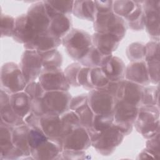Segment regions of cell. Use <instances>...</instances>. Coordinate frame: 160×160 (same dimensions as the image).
<instances>
[{
  "mask_svg": "<svg viewBox=\"0 0 160 160\" xmlns=\"http://www.w3.org/2000/svg\"><path fill=\"white\" fill-rule=\"evenodd\" d=\"M61 44L66 53L72 59L78 62L92 46L91 36L86 31L72 28L61 39Z\"/></svg>",
  "mask_w": 160,
  "mask_h": 160,
  "instance_id": "obj_1",
  "label": "cell"
},
{
  "mask_svg": "<svg viewBox=\"0 0 160 160\" xmlns=\"http://www.w3.org/2000/svg\"><path fill=\"white\" fill-rule=\"evenodd\" d=\"M159 107L139 106L134 123L136 130L145 139L159 133Z\"/></svg>",
  "mask_w": 160,
  "mask_h": 160,
  "instance_id": "obj_2",
  "label": "cell"
},
{
  "mask_svg": "<svg viewBox=\"0 0 160 160\" xmlns=\"http://www.w3.org/2000/svg\"><path fill=\"white\" fill-rule=\"evenodd\" d=\"M1 89L9 94L23 91L28 84L19 65L14 62L3 64L0 71Z\"/></svg>",
  "mask_w": 160,
  "mask_h": 160,
  "instance_id": "obj_3",
  "label": "cell"
},
{
  "mask_svg": "<svg viewBox=\"0 0 160 160\" xmlns=\"http://www.w3.org/2000/svg\"><path fill=\"white\" fill-rule=\"evenodd\" d=\"M93 29L96 32L109 34L121 41L126 33V23L123 18L115 13H98L93 22Z\"/></svg>",
  "mask_w": 160,
  "mask_h": 160,
  "instance_id": "obj_4",
  "label": "cell"
},
{
  "mask_svg": "<svg viewBox=\"0 0 160 160\" xmlns=\"http://www.w3.org/2000/svg\"><path fill=\"white\" fill-rule=\"evenodd\" d=\"M124 135L114 124L91 139V146L102 156L112 154L121 144Z\"/></svg>",
  "mask_w": 160,
  "mask_h": 160,
  "instance_id": "obj_5",
  "label": "cell"
},
{
  "mask_svg": "<svg viewBox=\"0 0 160 160\" xmlns=\"http://www.w3.org/2000/svg\"><path fill=\"white\" fill-rule=\"evenodd\" d=\"M138 109L139 107L123 101L116 100L112 111L113 124L124 136L132 132Z\"/></svg>",
  "mask_w": 160,
  "mask_h": 160,
  "instance_id": "obj_6",
  "label": "cell"
},
{
  "mask_svg": "<svg viewBox=\"0 0 160 160\" xmlns=\"http://www.w3.org/2000/svg\"><path fill=\"white\" fill-rule=\"evenodd\" d=\"M72 98L68 91H46L42 97L46 114L61 116L69 110V103Z\"/></svg>",
  "mask_w": 160,
  "mask_h": 160,
  "instance_id": "obj_7",
  "label": "cell"
},
{
  "mask_svg": "<svg viewBox=\"0 0 160 160\" xmlns=\"http://www.w3.org/2000/svg\"><path fill=\"white\" fill-rule=\"evenodd\" d=\"M142 6L144 13V29L152 39H159L160 1H142Z\"/></svg>",
  "mask_w": 160,
  "mask_h": 160,
  "instance_id": "obj_8",
  "label": "cell"
},
{
  "mask_svg": "<svg viewBox=\"0 0 160 160\" xmlns=\"http://www.w3.org/2000/svg\"><path fill=\"white\" fill-rule=\"evenodd\" d=\"M19 67L28 83L36 81L42 70L39 52L35 50L25 49L21 57Z\"/></svg>",
  "mask_w": 160,
  "mask_h": 160,
  "instance_id": "obj_9",
  "label": "cell"
},
{
  "mask_svg": "<svg viewBox=\"0 0 160 160\" xmlns=\"http://www.w3.org/2000/svg\"><path fill=\"white\" fill-rule=\"evenodd\" d=\"M88 104L94 114L112 113L116 99L103 89H92L88 94Z\"/></svg>",
  "mask_w": 160,
  "mask_h": 160,
  "instance_id": "obj_10",
  "label": "cell"
},
{
  "mask_svg": "<svg viewBox=\"0 0 160 160\" xmlns=\"http://www.w3.org/2000/svg\"><path fill=\"white\" fill-rule=\"evenodd\" d=\"M38 79L45 91H68L70 88V85L66 79L64 71L61 68L42 69Z\"/></svg>",
  "mask_w": 160,
  "mask_h": 160,
  "instance_id": "obj_11",
  "label": "cell"
},
{
  "mask_svg": "<svg viewBox=\"0 0 160 160\" xmlns=\"http://www.w3.org/2000/svg\"><path fill=\"white\" fill-rule=\"evenodd\" d=\"M28 21L37 34L49 29L50 18L43 1H37L28 8L26 12Z\"/></svg>",
  "mask_w": 160,
  "mask_h": 160,
  "instance_id": "obj_12",
  "label": "cell"
},
{
  "mask_svg": "<svg viewBox=\"0 0 160 160\" xmlns=\"http://www.w3.org/2000/svg\"><path fill=\"white\" fill-rule=\"evenodd\" d=\"M47 12L50 18L48 31L55 37L62 39L72 29V19L70 15L57 12L44 1Z\"/></svg>",
  "mask_w": 160,
  "mask_h": 160,
  "instance_id": "obj_13",
  "label": "cell"
},
{
  "mask_svg": "<svg viewBox=\"0 0 160 160\" xmlns=\"http://www.w3.org/2000/svg\"><path fill=\"white\" fill-rule=\"evenodd\" d=\"M91 146V141L87 129L82 126L74 129L63 139L62 150L85 151Z\"/></svg>",
  "mask_w": 160,
  "mask_h": 160,
  "instance_id": "obj_14",
  "label": "cell"
},
{
  "mask_svg": "<svg viewBox=\"0 0 160 160\" xmlns=\"http://www.w3.org/2000/svg\"><path fill=\"white\" fill-rule=\"evenodd\" d=\"M40 124L41 129L49 139L62 145L65 135L60 116L46 114L41 117Z\"/></svg>",
  "mask_w": 160,
  "mask_h": 160,
  "instance_id": "obj_15",
  "label": "cell"
},
{
  "mask_svg": "<svg viewBox=\"0 0 160 160\" xmlns=\"http://www.w3.org/2000/svg\"><path fill=\"white\" fill-rule=\"evenodd\" d=\"M143 87L138 84L124 79L119 81L116 100L123 101L139 107L141 101Z\"/></svg>",
  "mask_w": 160,
  "mask_h": 160,
  "instance_id": "obj_16",
  "label": "cell"
},
{
  "mask_svg": "<svg viewBox=\"0 0 160 160\" xmlns=\"http://www.w3.org/2000/svg\"><path fill=\"white\" fill-rule=\"evenodd\" d=\"M10 95L1 89L0 91V117L1 122L15 128L26 124L23 118L19 117L13 111L10 104Z\"/></svg>",
  "mask_w": 160,
  "mask_h": 160,
  "instance_id": "obj_17",
  "label": "cell"
},
{
  "mask_svg": "<svg viewBox=\"0 0 160 160\" xmlns=\"http://www.w3.org/2000/svg\"><path fill=\"white\" fill-rule=\"evenodd\" d=\"M61 44V39L53 36L48 30L37 34L29 42L23 45L25 49L35 50L39 52L57 49Z\"/></svg>",
  "mask_w": 160,
  "mask_h": 160,
  "instance_id": "obj_18",
  "label": "cell"
},
{
  "mask_svg": "<svg viewBox=\"0 0 160 160\" xmlns=\"http://www.w3.org/2000/svg\"><path fill=\"white\" fill-rule=\"evenodd\" d=\"M62 145L58 142L48 139L36 148L31 151L33 159H62Z\"/></svg>",
  "mask_w": 160,
  "mask_h": 160,
  "instance_id": "obj_19",
  "label": "cell"
},
{
  "mask_svg": "<svg viewBox=\"0 0 160 160\" xmlns=\"http://www.w3.org/2000/svg\"><path fill=\"white\" fill-rule=\"evenodd\" d=\"M36 35L26 14H21L15 18V28L12 36L14 41L24 45L31 42Z\"/></svg>",
  "mask_w": 160,
  "mask_h": 160,
  "instance_id": "obj_20",
  "label": "cell"
},
{
  "mask_svg": "<svg viewBox=\"0 0 160 160\" xmlns=\"http://www.w3.org/2000/svg\"><path fill=\"white\" fill-rule=\"evenodd\" d=\"M125 79L142 86L149 85L147 65L145 61L131 62L126 67Z\"/></svg>",
  "mask_w": 160,
  "mask_h": 160,
  "instance_id": "obj_21",
  "label": "cell"
},
{
  "mask_svg": "<svg viewBox=\"0 0 160 160\" xmlns=\"http://www.w3.org/2000/svg\"><path fill=\"white\" fill-rule=\"evenodd\" d=\"M92 44L101 52L104 54H112L118 48L120 40L115 36L94 32L91 36Z\"/></svg>",
  "mask_w": 160,
  "mask_h": 160,
  "instance_id": "obj_22",
  "label": "cell"
},
{
  "mask_svg": "<svg viewBox=\"0 0 160 160\" xmlns=\"http://www.w3.org/2000/svg\"><path fill=\"white\" fill-rule=\"evenodd\" d=\"M126 67L121 58L112 56L101 68L109 81H119L125 79Z\"/></svg>",
  "mask_w": 160,
  "mask_h": 160,
  "instance_id": "obj_23",
  "label": "cell"
},
{
  "mask_svg": "<svg viewBox=\"0 0 160 160\" xmlns=\"http://www.w3.org/2000/svg\"><path fill=\"white\" fill-rule=\"evenodd\" d=\"M10 104L16 114L23 119L31 111V99L24 91L11 94Z\"/></svg>",
  "mask_w": 160,
  "mask_h": 160,
  "instance_id": "obj_24",
  "label": "cell"
},
{
  "mask_svg": "<svg viewBox=\"0 0 160 160\" xmlns=\"http://www.w3.org/2000/svg\"><path fill=\"white\" fill-rule=\"evenodd\" d=\"M29 129V127L26 124L14 128L12 129V142L14 146L21 150L28 158L32 159L28 142Z\"/></svg>",
  "mask_w": 160,
  "mask_h": 160,
  "instance_id": "obj_25",
  "label": "cell"
},
{
  "mask_svg": "<svg viewBox=\"0 0 160 160\" xmlns=\"http://www.w3.org/2000/svg\"><path fill=\"white\" fill-rule=\"evenodd\" d=\"M72 13L79 19L94 22L97 15L94 1H74Z\"/></svg>",
  "mask_w": 160,
  "mask_h": 160,
  "instance_id": "obj_26",
  "label": "cell"
},
{
  "mask_svg": "<svg viewBox=\"0 0 160 160\" xmlns=\"http://www.w3.org/2000/svg\"><path fill=\"white\" fill-rule=\"evenodd\" d=\"M112 56V54L108 55L102 54L92 46L87 54L78 62L82 66L91 69L101 68Z\"/></svg>",
  "mask_w": 160,
  "mask_h": 160,
  "instance_id": "obj_27",
  "label": "cell"
},
{
  "mask_svg": "<svg viewBox=\"0 0 160 160\" xmlns=\"http://www.w3.org/2000/svg\"><path fill=\"white\" fill-rule=\"evenodd\" d=\"M2 122H0V159H4L5 156L14 148L12 142V129Z\"/></svg>",
  "mask_w": 160,
  "mask_h": 160,
  "instance_id": "obj_28",
  "label": "cell"
},
{
  "mask_svg": "<svg viewBox=\"0 0 160 160\" xmlns=\"http://www.w3.org/2000/svg\"><path fill=\"white\" fill-rule=\"evenodd\" d=\"M142 1H136V6L134 10L124 19L128 27L133 31H138L144 29V19Z\"/></svg>",
  "mask_w": 160,
  "mask_h": 160,
  "instance_id": "obj_29",
  "label": "cell"
},
{
  "mask_svg": "<svg viewBox=\"0 0 160 160\" xmlns=\"http://www.w3.org/2000/svg\"><path fill=\"white\" fill-rule=\"evenodd\" d=\"M42 64V69H55L61 68L62 63V56L57 49L39 52Z\"/></svg>",
  "mask_w": 160,
  "mask_h": 160,
  "instance_id": "obj_30",
  "label": "cell"
},
{
  "mask_svg": "<svg viewBox=\"0 0 160 160\" xmlns=\"http://www.w3.org/2000/svg\"><path fill=\"white\" fill-rule=\"evenodd\" d=\"M114 122L113 114H94L92 129L88 131L90 138L110 128Z\"/></svg>",
  "mask_w": 160,
  "mask_h": 160,
  "instance_id": "obj_31",
  "label": "cell"
},
{
  "mask_svg": "<svg viewBox=\"0 0 160 160\" xmlns=\"http://www.w3.org/2000/svg\"><path fill=\"white\" fill-rule=\"evenodd\" d=\"M159 84L146 86L143 87L141 101L139 106H159Z\"/></svg>",
  "mask_w": 160,
  "mask_h": 160,
  "instance_id": "obj_32",
  "label": "cell"
},
{
  "mask_svg": "<svg viewBox=\"0 0 160 160\" xmlns=\"http://www.w3.org/2000/svg\"><path fill=\"white\" fill-rule=\"evenodd\" d=\"M136 6V1H113L112 11L114 13L124 19L134 10Z\"/></svg>",
  "mask_w": 160,
  "mask_h": 160,
  "instance_id": "obj_33",
  "label": "cell"
},
{
  "mask_svg": "<svg viewBox=\"0 0 160 160\" xmlns=\"http://www.w3.org/2000/svg\"><path fill=\"white\" fill-rule=\"evenodd\" d=\"M145 53V44L140 42L131 43L126 50L127 58L131 62L144 61Z\"/></svg>",
  "mask_w": 160,
  "mask_h": 160,
  "instance_id": "obj_34",
  "label": "cell"
},
{
  "mask_svg": "<svg viewBox=\"0 0 160 160\" xmlns=\"http://www.w3.org/2000/svg\"><path fill=\"white\" fill-rule=\"evenodd\" d=\"M61 119L63 124L65 137L74 129L81 126L79 117L73 111L68 110L61 116Z\"/></svg>",
  "mask_w": 160,
  "mask_h": 160,
  "instance_id": "obj_35",
  "label": "cell"
},
{
  "mask_svg": "<svg viewBox=\"0 0 160 160\" xmlns=\"http://www.w3.org/2000/svg\"><path fill=\"white\" fill-rule=\"evenodd\" d=\"M90 81L94 89H104L109 80L101 68L90 70Z\"/></svg>",
  "mask_w": 160,
  "mask_h": 160,
  "instance_id": "obj_36",
  "label": "cell"
},
{
  "mask_svg": "<svg viewBox=\"0 0 160 160\" xmlns=\"http://www.w3.org/2000/svg\"><path fill=\"white\" fill-rule=\"evenodd\" d=\"M74 112L79 117L81 126L85 128L88 131L91 130L94 113L91 110L88 103L81 106Z\"/></svg>",
  "mask_w": 160,
  "mask_h": 160,
  "instance_id": "obj_37",
  "label": "cell"
},
{
  "mask_svg": "<svg viewBox=\"0 0 160 160\" xmlns=\"http://www.w3.org/2000/svg\"><path fill=\"white\" fill-rule=\"evenodd\" d=\"M28 137L31 151L36 148L49 139L41 129L33 128H29Z\"/></svg>",
  "mask_w": 160,
  "mask_h": 160,
  "instance_id": "obj_38",
  "label": "cell"
},
{
  "mask_svg": "<svg viewBox=\"0 0 160 160\" xmlns=\"http://www.w3.org/2000/svg\"><path fill=\"white\" fill-rule=\"evenodd\" d=\"M82 67V65L79 62H74L69 64L63 70L66 79L70 86H79L78 82V75Z\"/></svg>",
  "mask_w": 160,
  "mask_h": 160,
  "instance_id": "obj_39",
  "label": "cell"
},
{
  "mask_svg": "<svg viewBox=\"0 0 160 160\" xmlns=\"http://www.w3.org/2000/svg\"><path fill=\"white\" fill-rule=\"evenodd\" d=\"M15 28V18L1 13V37H12Z\"/></svg>",
  "mask_w": 160,
  "mask_h": 160,
  "instance_id": "obj_40",
  "label": "cell"
},
{
  "mask_svg": "<svg viewBox=\"0 0 160 160\" xmlns=\"http://www.w3.org/2000/svg\"><path fill=\"white\" fill-rule=\"evenodd\" d=\"M55 11L70 15L72 12L74 1H44Z\"/></svg>",
  "mask_w": 160,
  "mask_h": 160,
  "instance_id": "obj_41",
  "label": "cell"
},
{
  "mask_svg": "<svg viewBox=\"0 0 160 160\" xmlns=\"http://www.w3.org/2000/svg\"><path fill=\"white\" fill-rule=\"evenodd\" d=\"M145 59L146 62L160 60L159 39H152L145 44Z\"/></svg>",
  "mask_w": 160,
  "mask_h": 160,
  "instance_id": "obj_42",
  "label": "cell"
},
{
  "mask_svg": "<svg viewBox=\"0 0 160 160\" xmlns=\"http://www.w3.org/2000/svg\"><path fill=\"white\" fill-rule=\"evenodd\" d=\"M150 83L158 85L159 82L160 60H153L146 62Z\"/></svg>",
  "mask_w": 160,
  "mask_h": 160,
  "instance_id": "obj_43",
  "label": "cell"
},
{
  "mask_svg": "<svg viewBox=\"0 0 160 160\" xmlns=\"http://www.w3.org/2000/svg\"><path fill=\"white\" fill-rule=\"evenodd\" d=\"M24 91L31 99L42 98L46 92L40 82L36 81L28 82Z\"/></svg>",
  "mask_w": 160,
  "mask_h": 160,
  "instance_id": "obj_44",
  "label": "cell"
},
{
  "mask_svg": "<svg viewBox=\"0 0 160 160\" xmlns=\"http://www.w3.org/2000/svg\"><path fill=\"white\" fill-rule=\"evenodd\" d=\"M90 70L91 68L82 66L78 75L79 86L89 91L94 89L90 81Z\"/></svg>",
  "mask_w": 160,
  "mask_h": 160,
  "instance_id": "obj_45",
  "label": "cell"
},
{
  "mask_svg": "<svg viewBox=\"0 0 160 160\" xmlns=\"http://www.w3.org/2000/svg\"><path fill=\"white\" fill-rule=\"evenodd\" d=\"M160 138L159 133L148 139L146 142V149L149 152L154 158H158L160 155Z\"/></svg>",
  "mask_w": 160,
  "mask_h": 160,
  "instance_id": "obj_46",
  "label": "cell"
},
{
  "mask_svg": "<svg viewBox=\"0 0 160 160\" xmlns=\"http://www.w3.org/2000/svg\"><path fill=\"white\" fill-rule=\"evenodd\" d=\"M88 103V94H81L72 97L69 103V110L75 111L81 106Z\"/></svg>",
  "mask_w": 160,
  "mask_h": 160,
  "instance_id": "obj_47",
  "label": "cell"
},
{
  "mask_svg": "<svg viewBox=\"0 0 160 160\" xmlns=\"http://www.w3.org/2000/svg\"><path fill=\"white\" fill-rule=\"evenodd\" d=\"M31 112L37 116L42 117L46 114L42 98L31 99Z\"/></svg>",
  "mask_w": 160,
  "mask_h": 160,
  "instance_id": "obj_48",
  "label": "cell"
},
{
  "mask_svg": "<svg viewBox=\"0 0 160 160\" xmlns=\"http://www.w3.org/2000/svg\"><path fill=\"white\" fill-rule=\"evenodd\" d=\"M98 13H108L112 11L113 1H94Z\"/></svg>",
  "mask_w": 160,
  "mask_h": 160,
  "instance_id": "obj_49",
  "label": "cell"
},
{
  "mask_svg": "<svg viewBox=\"0 0 160 160\" xmlns=\"http://www.w3.org/2000/svg\"><path fill=\"white\" fill-rule=\"evenodd\" d=\"M85 151H71L62 150L61 156L62 159H78L85 158Z\"/></svg>",
  "mask_w": 160,
  "mask_h": 160,
  "instance_id": "obj_50",
  "label": "cell"
},
{
  "mask_svg": "<svg viewBox=\"0 0 160 160\" xmlns=\"http://www.w3.org/2000/svg\"><path fill=\"white\" fill-rule=\"evenodd\" d=\"M24 120L26 124H27L29 128L41 129V117L36 116L31 112L24 118Z\"/></svg>",
  "mask_w": 160,
  "mask_h": 160,
  "instance_id": "obj_51",
  "label": "cell"
},
{
  "mask_svg": "<svg viewBox=\"0 0 160 160\" xmlns=\"http://www.w3.org/2000/svg\"><path fill=\"white\" fill-rule=\"evenodd\" d=\"M119 81H109L108 85L106 86L105 89L103 90H105L106 91H107L108 93H109L111 95H112L116 99V94H117V92L118 90V88H119Z\"/></svg>",
  "mask_w": 160,
  "mask_h": 160,
  "instance_id": "obj_52",
  "label": "cell"
},
{
  "mask_svg": "<svg viewBox=\"0 0 160 160\" xmlns=\"http://www.w3.org/2000/svg\"><path fill=\"white\" fill-rule=\"evenodd\" d=\"M146 158H154L149 152H148L146 149H144L139 154L138 159H146Z\"/></svg>",
  "mask_w": 160,
  "mask_h": 160,
  "instance_id": "obj_53",
  "label": "cell"
}]
</instances>
